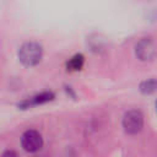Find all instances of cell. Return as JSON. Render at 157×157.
<instances>
[{
    "instance_id": "52a82bcc",
    "label": "cell",
    "mask_w": 157,
    "mask_h": 157,
    "mask_svg": "<svg viewBox=\"0 0 157 157\" xmlns=\"http://www.w3.org/2000/svg\"><path fill=\"white\" fill-rule=\"evenodd\" d=\"M82 65H83V56L82 55H75L67 63V67L70 70H80L82 67Z\"/></svg>"
},
{
    "instance_id": "9c48e42d",
    "label": "cell",
    "mask_w": 157,
    "mask_h": 157,
    "mask_svg": "<svg viewBox=\"0 0 157 157\" xmlns=\"http://www.w3.org/2000/svg\"><path fill=\"white\" fill-rule=\"evenodd\" d=\"M156 109H157V103H156Z\"/></svg>"
},
{
    "instance_id": "ba28073f",
    "label": "cell",
    "mask_w": 157,
    "mask_h": 157,
    "mask_svg": "<svg viewBox=\"0 0 157 157\" xmlns=\"http://www.w3.org/2000/svg\"><path fill=\"white\" fill-rule=\"evenodd\" d=\"M2 157H18V156H17V153H16L15 151L7 150V151H5V152L2 153Z\"/></svg>"
},
{
    "instance_id": "6da1fadb",
    "label": "cell",
    "mask_w": 157,
    "mask_h": 157,
    "mask_svg": "<svg viewBox=\"0 0 157 157\" xmlns=\"http://www.w3.org/2000/svg\"><path fill=\"white\" fill-rule=\"evenodd\" d=\"M43 55V49L38 43L28 42L25 43L18 50V59L25 66L37 65Z\"/></svg>"
},
{
    "instance_id": "7a4b0ae2",
    "label": "cell",
    "mask_w": 157,
    "mask_h": 157,
    "mask_svg": "<svg viewBox=\"0 0 157 157\" xmlns=\"http://www.w3.org/2000/svg\"><path fill=\"white\" fill-rule=\"evenodd\" d=\"M144 126V117L139 110H129L123 118V128L128 134H137Z\"/></svg>"
},
{
    "instance_id": "8992f818",
    "label": "cell",
    "mask_w": 157,
    "mask_h": 157,
    "mask_svg": "<svg viewBox=\"0 0 157 157\" xmlns=\"http://www.w3.org/2000/svg\"><path fill=\"white\" fill-rule=\"evenodd\" d=\"M140 90L142 93H153L157 91V80L151 78L147 81H144L140 85Z\"/></svg>"
},
{
    "instance_id": "5b68a950",
    "label": "cell",
    "mask_w": 157,
    "mask_h": 157,
    "mask_svg": "<svg viewBox=\"0 0 157 157\" xmlns=\"http://www.w3.org/2000/svg\"><path fill=\"white\" fill-rule=\"evenodd\" d=\"M53 97H54V94L52 92H44V93H40L36 97H32L28 101H25L23 103H21V107L28 108L31 105H37V104H40V103H45V102L53 99Z\"/></svg>"
},
{
    "instance_id": "277c9868",
    "label": "cell",
    "mask_w": 157,
    "mask_h": 157,
    "mask_svg": "<svg viewBox=\"0 0 157 157\" xmlns=\"http://www.w3.org/2000/svg\"><path fill=\"white\" fill-rule=\"evenodd\" d=\"M21 145L22 147L28 152H36L38 151L43 145V139L40 134L36 130H27L23 132L21 137Z\"/></svg>"
},
{
    "instance_id": "3957f363",
    "label": "cell",
    "mask_w": 157,
    "mask_h": 157,
    "mask_svg": "<svg viewBox=\"0 0 157 157\" xmlns=\"http://www.w3.org/2000/svg\"><path fill=\"white\" fill-rule=\"evenodd\" d=\"M157 54V44L152 38H142L136 45V55L140 60H152Z\"/></svg>"
}]
</instances>
